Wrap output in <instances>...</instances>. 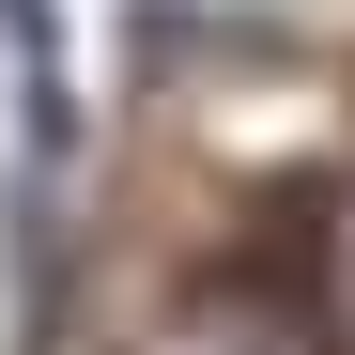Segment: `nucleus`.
<instances>
[{
  "instance_id": "obj_1",
  "label": "nucleus",
  "mask_w": 355,
  "mask_h": 355,
  "mask_svg": "<svg viewBox=\"0 0 355 355\" xmlns=\"http://www.w3.org/2000/svg\"><path fill=\"white\" fill-rule=\"evenodd\" d=\"M309 340L355 355V201H324V263H309Z\"/></svg>"
}]
</instances>
